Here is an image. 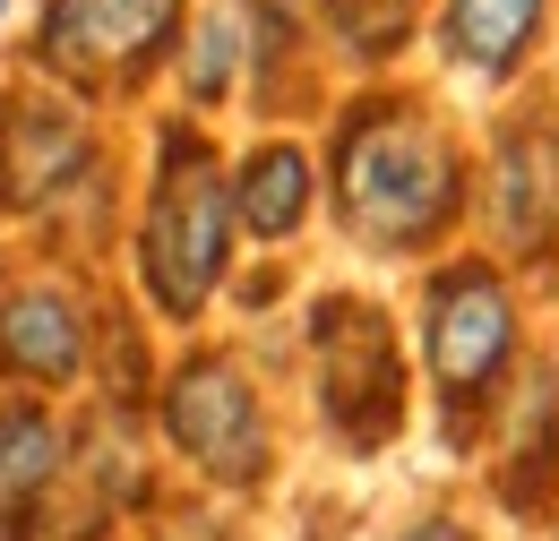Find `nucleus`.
<instances>
[{
    "label": "nucleus",
    "mask_w": 559,
    "mask_h": 541,
    "mask_svg": "<svg viewBox=\"0 0 559 541\" xmlns=\"http://www.w3.org/2000/svg\"><path fill=\"white\" fill-rule=\"evenodd\" d=\"M319 206L370 267H430L474 232V137L414 77H361L328 112Z\"/></svg>",
    "instance_id": "nucleus-1"
},
{
    "label": "nucleus",
    "mask_w": 559,
    "mask_h": 541,
    "mask_svg": "<svg viewBox=\"0 0 559 541\" xmlns=\"http://www.w3.org/2000/svg\"><path fill=\"white\" fill-rule=\"evenodd\" d=\"M241 275L233 232V181H224V137L190 112H164L146 137V181L130 215V284L139 310L173 336H199L207 310Z\"/></svg>",
    "instance_id": "nucleus-2"
},
{
    "label": "nucleus",
    "mask_w": 559,
    "mask_h": 541,
    "mask_svg": "<svg viewBox=\"0 0 559 541\" xmlns=\"http://www.w3.org/2000/svg\"><path fill=\"white\" fill-rule=\"evenodd\" d=\"M405 352H414V396L430 405L439 438L456 456H474L483 412L516 378V361L534 352V292L465 241V250H448V259H430L414 275Z\"/></svg>",
    "instance_id": "nucleus-3"
},
{
    "label": "nucleus",
    "mask_w": 559,
    "mask_h": 541,
    "mask_svg": "<svg viewBox=\"0 0 559 541\" xmlns=\"http://www.w3.org/2000/svg\"><path fill=\"white\" fill-rule=\"evenodd\" d=\"M146 430L215 498H259L284 465V421L267 378L250 370L241 344H215V336H181L173 361H155Z\"/></svg>",
    "instance_id": "nucleus-4"
},
{
    "label": "nucleus",
    "mask_w": 559,
    "mask_h": 541,
    "mask_svg": "<svg viewBox=\"0 0 559 541\" xmlns=\"http://www.w3.org/2000/svg\"><path fill=\"white\" fill-rule=\"evenodd\" d=\"M301 378H310V412L345 456H388L414 430V352H405V318L379 292L328 284L301 310Z\"/></svg>",
    "instance_id": "nucleus-5"
},
{
    "label": "nucleus",
    "mask_w": 559,
    "mask_h": 541,
    "mask_svg": "<svg viewBox=\"0 0 559 541\" xmlns=\"http://www.w3.org/2000/svg\"><path fill=\"white\" fill-rule=\"evenodd\" d=\"M474 250L534 301L559 292V95H508L474 137Z\"/></svg>",
    "instance_id": "nucleus-6"
},
{
    "label": "nucleus",
    "mask_w": 559,
    "mask_h": 541,
    "mask_svg": "<svg viewBox=\"0 0 559 541\" xmlns=\"http://www.w3.org/2000/svg\"><path fill=\"white\" fill-rule=\"evenodd\" d=\"M190 9L199 0H35L26 69L44 86L78 95L86 112L95 104H130L173 69Z\"/></svg>",
    "instance_id": "nucleus-7"
},
{
    "label": "nucleus",
    "mask_w": 559,
    "mask_h": 541,
    "mask_svg": "<svg viewBox=\"0 0 559 541\" xmlns=\"http://www.w3.org/2000/svg\"><path fill=\"white\" fill-rule=\"evenodd\" d=\"M95 172H112V146L95 130V112L61 86H44L35 69L9 77L0 86V224L44 232Z\"/></svg>",
    "instance_id": "nucleus-8"
},
{
    "label": "nucleus",
    "mask_w": 559,
    "mask_h": 541,
    "mask_svg": "<svg viewBox=\"0 0 559 541\" xmlns=\"http://www.w3.org/2000/svg\"><path fill=\"white\" fill-rule=\"evenodd\" d=\"M95 361V292L78 267L17 259L0 267V396H44L61 405L86 387Z\"/></svg>",
    "instance_id": "nucleus-9"
},
{
    "label": "nucleus",
    "mask_w": 559,
    "mask_h": 541,
    "mask_svg": "<svg viewBox=\"0 0 559 541\" xmlns=\"http://www.w3.org/2000/svg\"><path fill=\"white\" fill-rule=\"evenodd\" d=\"M474 465H483V498L508 525H551L559 516V361L543 336L516 361V378L499 387V405L483 412Z\"/></svg>",
    "instance_id": "nucleus-10"
},
{
    "label": "nucleus",
    "mask_w": 559,
    "mask_h": 541,
    "mask_svg": "<svg viewBox=\"0 0 559 541\" xmlns=\"http://www.w3.org/2000/svg\"><path fill=\"white\" fill-rule=\"evenodd\" d=\"M421 44H430V61H439L448 86L508 104V95H525V86L543 77V61H551L559 0H430Z\"/></svg>",
    "instance_id": "nucleus-11"
},
{
    "label": "nucleus",
    "mask_w": 559,
    "mask_h": 541,
    "mask_svg": "<svg viewBox=\"0 0 559 541\" xmlns=\"http://www.w3.org/2000/svg\"><path fill=\"white\" fill-rule=\"evenodd\" d=\"M233 181V232L250 250H293L319 224V146L293 130H259L241 155H224Z\"/></svg>",
    "instance_id": "nucleus-12"
},
{
    "label": "nucleus",
    "mask_w": 559,
    "mask_h": 541,
    "mask_svg": "<svg viewBox=\"0 0 559 541\" xmlns=\"http://www.w3.org/2000/svg\"><path fill=\"white\" fill-rule=\"evenodd\" d=\"M164 77H173V95H181L190 121H207V112H224L233 95H250V35H241L233 0H199V9H190L181 52H173Z\"/></svg>",
    "instance_id": "nucleus-13"
},
{
    "label": "nucleus",
    "mask_w": 559,
    "mask_h": 541,
    "mask_svg": "<svg viewBox=\"0 0 559 541\" xmlns=\"http://www.w3.org/2000/svg\"><path fill=\"white\" fill-rule=\"evenodd\" d=\"M70 430L78 421L44 396H0V516L70 481Z\"/></svg>",
    "instance_id": "nucleus-14"
},
{
    "label": "nucleus",
    "mask_w": 559,
    "mask_h": 541,
    "mask_svg": "<svg viewBox=\"0 0 559 541\" xmlns=\"http://www.w3.org/2000/svg\"><path fill=\"white\" fill-rule=\"evenodd\" d=\"M430 0H319V26L336 35V52L353 69H388L405 61V44L421 35Z\"/></svg>",
    "instance_id": "nucleus-15"
},
{
    "label": "nucleus",
    "mask_w": 559,
    "mask_h": 541,
    "mask_svg": "<svg viewBox=\"0 0 559 541\" xmlns=\"http://www.w3.org/2000/svg\"><path fill=\"white\" fill-rule=\"evenodd\" d=\"M379 541H490V533H483V516H474V507L430 498V507H414V516H396Z\"/></svg>",
    "instance_id": "nucleus-16"
},
{
    "label": "nucleus",
    "mask_w": 559,
    "mask_h": 541,
    "mask_svg": "<svg viewBox=\"0 0 559 541\" xmlns=\"http://www.w3.org/2000/svg\"><path fill=\"white\" fill-rule=\"evenodd\" d=\"M543 533H551V541H559V516H551V525H543Z\"/></svg>",
    "instance_id": "nucleus-17"
},
{
    "label": "nucleus",
    "mask_w": 559,
    "mask_h": 541,
    "mask_svg": "<svg viewBox=\"0 0 559 541\" xmlns=\"http://www.w3.org/2000/svg\"><path fill=\"white\" fill-rule=\"evenodd\" d=\"M551 361H559V344H551Z\"/></svg>",
    "instance_id": "nucleus-18"
}]
</instances>
